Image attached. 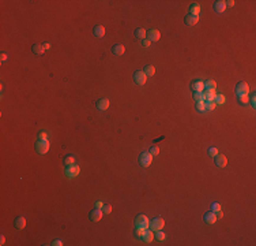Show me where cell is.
<instances>
[{"mask_svg": "<svg viewBox=\"0 0 256 246\" xmlns=\"http://www.w3.org/2000/svg\"><path fill=\"white\" fill-rule=\"evenodd\" d=\"M151 163H153V155L150 153V152H143V153H140V156H139V164H140L142 167L147 168L151 165Z\"/></svg>", "mask_w": 256, "mask_h": 246, "instance_id": "obj_1", "label": "cell"}, {"mask_svg": "<svg viewBox=\"0 0 256 246\" xmlns=\"http://www.w3.org/2000/svg\"><path fill=\"white\" fill-rule=\"evenodd\" d=\"M49 150V141L48 139H38L36 142V152L38 155H45Z\"/></svg>", "mask_w": 256, "mask_h": 246, "instance_id": "obj_2", "label": "cell"}, {"mask_svg": "<svg viewBox=\"0 0 256 246\" xmlns=\"http://www.w3.org/2000/svg\"><path fill=\"white\" fill-rule=\"evenodd\" d=\"M79 172H81V168H79L78 164H71V165H67V168H65V171H64V174H65V176L67 178H76L79 175Z\"/></svg>", "mask_w": 256, "mask_h": 246, "instance_id": "obj_3", "label": "cell"}, {"mask_svg": "<svg viewBox=\"0 0 256 246\" xmlns=\"http://www.w3.org/2000/svg\"><path fill=\"white\" fill-rule=\"evenodd\" d=\"M164 226H165V220L162 218H154L153 220H150V224H149V227H150V230L151 231H158V230H162L164 228Z\"/></svg>", "mask_w": 256, "mask_h": 246, "instance_id": "obj_4", "label": "cell"}, {"mask_svg": "<svg viewBox=\"0 0 256 246\" xmlns=\"http://www.w3.org/2000/svg\"><path fill=\"white\" fill-rule=\"evenodd\" d=\"M149 224H150V220L147 218L146 215H138L135 218V226L136 227H142V228H149Z\"/></svg>", "mask_w": 256, "mask_h": 246, "instance_id": "obj_5", "label": "cell"}, {"mask_svg": "<svg viewBox=\"0 0 256 246\" xmlns=\"http://www.w3.org/2000/svg\"><path fill=\"white\" fill-rule=\"evenodd\" d=\"M249 93V86L247 82H238L236 86V94L237 96H247Z\"/></svg>", "mask_w": 256, "mask_h": 246, "instance_id": "obj_6", "label": "cell"}, {"mask_svg": "<svg viewBox=\"0 0 256 246\" xmlns=\"http://www.w3.org/2000/svg\"><path fill=\"white\" fill-rule=\"evenodd\" d=\"M134 81H135V83L136 85H139V86H142V85H145L146 83V81H147V75L145 74L143 71H135L134 73Z\"/></svg>", "mask_w": 256, "mask_h": 246, "instance_id": "obj_7", "label": "cell"}, {"mask_svg": "<svg viewBox=\"0 0 256 246\" xmlns=\"http://www.w3.org/2000/svg\"><path fill=\"white\" fill-rule=\"evenodd\" d=\"M102 215H104V212H102V209H98V208H94L93 210H90V215H89V219H90V221H100L101 219H102Z\"/></svg>", "mask_w": 256, "mask_h": 246, "instance_id": "obj_8", "label": "cell"}, {"mask_svg": "<svg viewBox=\"0 0 256 246\" xmlns=\"http://www.w3.org/2000/svg\"><path fill=\"white\" fill-rule=\"evenodd\" d=\"M160 38H161L160 30H157V29H150L149 33H147V40H150L151 43H157Z\"/></svg>", "mask_w": 256, "mask_h": 246, "instance_id": "obj_9", "label": "cell"}, {"mask_svg": "<svg viewBox=\"0 0 256 246\" xmlns=\"http://www.w3.org/2000/svg\"><path fill=\"white\" fill-rule=\"evenodd\" d=\"M203 220H204V223H207V224H214V223L217 221V215H215V212H213V210L206 212L204 216H203Z\"/></svg>", "mask_w": 256, "mask_h": 246, "instance_id": "obj_10", "label": "cell"}, {"mask_svg": "<svg viewBox=\"0 0 256 246\" xmlns=\"http://www.w3.org/2000/svg\"><path fill=\"white\" fill-rule=\"evenodd\" d=\"M184 22L187 26H193L199 22V15H192V14H188L187 17L184 18Z\"/></svg>", "mask_w": 256, "mask_h": 246, "instance_id": "obj_11", "label": "cell"}, {"mask_svg": "<svg viewBox=\"0 0 256 246\" xmlns=\"http://www.w3.org/2000/svg\"><path fill=\"white\" fill-rule=\"evenodd\" d=\"M214 159H215V164H217V167L224 168V167H226V165H228V159H226V156H224V155H217Z\"/></svg>", "mask_w": 256, "mask_h": 246, "instance_id": "obj_12", "label": "cell"}, {"mask_svg": "<svg viewBox=\"0 0 256 246\" xmlns=\"http://www.w3.org/2000/svg\"><path fill=\"white\" fill-rule=\"evenodd\" d=\"M93 34L97 37V38H102L105 36V28L102 25H96L93 29Z\"/></svg>", "mask_w": 256, "mask_h": 246, "instance_id": "obj_13", "label": "cell"}, {"mask_svg": "<svg viewBox=\"0 0 256 246\" xmlns=\"http://www.w3.org/2000/svg\"><path fill=\"white\" fill-rule=\"evenodd\" d=\"M124 52H125V46L123 44H116V45L112 46V54L116 55V56H121V55H124Z\"/></svg>", "mask_w": 256, "mask_h": 246, "instance_id": "obj_14", "label": "cell"}, {"mask_svg": "<svg viewBox=\"0 0 256 246\" xmlns=\"http://www.w3.org/2000/svg\"><path fill=\"white\" fill-rule=\"evenodd\" d=\"M96 105L100 111H106L108 108H109V100H108V99H100V100L96 103Z\"/></svg>", "mask_w": 256, "mask_h": 246, "instance_id": "obj_15", "label": "cell"}, {"mask_svg": "<svg viewBox=\"0 0 256 246\" xmlns=\"http://www.w3.org/2000/svg\"><path fill=\"white\" fill-rule=\"evenodd\" d=\"M191 88L193 92H203V90H204V82L199 81V79H198V81H193Z\"/></svg>", "mask_w": 256, "mask_h": 246, "instance_id": "obj_16", "label": "cell"}, {"mask_svg": "<svg viewBox=\"0 0 256 246\" xmlns=\"http://www.w3.org/2000/svg\"><path fill=\"white\" fill-rule=\"evenodd\" d=\"M225 10H226V6H225L224 0H218V1L214 3V11H215V12L221 14V12H224Z\"/></svg>", "mask_w": 256, "mask_h": 246, "instance_id": "obj_17", "label": "cell"}, {"mask_svg": "<svg viewBox=\"0 0 256 246\" xmlns=\"http://www.w3.org/2000/svg\"><path fill=\"white\" fill-rule=\"evenodd\" d=\"M14 226L17 230H22V228H25L26 226V219L23 218V216H18V218L15 219L14 221Z\"/></svg>", "mask_w": 256, "mask_h": 246, "instance_id": "obj_18", "label": "cell"}, {"mask_svg": "<svg viewBox=\"0 0 256 246\" xmlns=\"http://www.w3.org/2000/svg\"><path fill=\"white\" fill-rule=\"evenodd\" d=\"M203 97H204V101H210V100H214L215 99V96H217V93H215V90H203Z\"/></svg>", "mask_w": 256, "mask_h": 246, "instance_id": "obj_19", "label": "cell"}, {"mask_svg": "<svg viewBox=\"0 0 256 246\" xmlns=\"http://www.w3.org/2000/svg\"><path fill=\"white\" fill-rule=\"evenodd\" d=\"M142 239H143V242L151 243L153 242V239H154V231H151V230H146L145 234H143V237H142Z\"/></svg>", "mask_w": 256, "mask_h": 246, "instance_id": "obj_20", "label": "cell"}, {"mask_svg": "<svg viewBox=\"0 0 256 246\" xmlns=\"http://www.w3.org/2000/svg\"><path fill=\"white\" fill-rule=\"evenodd\" d=\"M146 36H147V32L143 28L135 29V37L138 40H145V38H146Z\"/></svg>", "mask_w": 256, "mask_h": 246, "instance_id": "obj_21", "label": "cell"}, {"mask_svg": "<svg viewBox=\"0 0 256 246\" xmlns=\"http://www.w3.org/2000/svg\"><path fill=\"white\" fill-rule=\"evenodd\" d=\"M32 51H33V54L34 55H38V56H41V55L44 54V46L42 45H40V44H34V45L32 46Z\"/></svg>", "mask_w": 256, "mask_h": 246, "instance_id": "obj_22", "label": "cell"}, {"mask_svg": "<svg viewBox=\"0 0 256 246\" xmlns=\"http://www.w3.org/2000/svg\"><path fill=\"white\" fill-rule=\"evenodd\" d=\"M204 88L209 90H215L217 89V83H215V81H213V79H207V81L204 82Z\"/></svg>", "mask_w": 256, "mask_h": 246, "instance_id": "obj_23", "label": "cell"}, {"mask_svg": "<svg viewBox=\"0 0 256 246\" xmlns=\"http://www.w3.org/2000/svg\"><path fill=\"white\" fill-rule=\"evenodd\" d=\"M143 73H145L147 77H153L154 73H155V68H154V66H151V64H147L146 67H145V70H143Z\"/></svg>", "mask_w": 256, "mask_h": 246, "instance_id": "obj_24", "label": "cell"}, {"mask_svg": "<svg viewBox=\"0 0 256 246\" xmlns=\"http://www.w3.org/2000/svg\"><path fill=\"white\" fill-rule=\"evenodd\" d=\"M196 111L198 112H200V114H203V112H206V103L204 101H196Z\"/></svg>", "mask_w": 256, "mask_h": 246, "instance_id": "obj_25", "label": "cell"}, {"mask_svg": "<svg viewBox=\"0 0 256 246\" xmlns=\"http://www.w3.org/2000/svg\"><path fill=\"white\" fill-rule=\"evenodd\" d=\"M200 12V6L198 3H193L189 7V14H192V15H198Z\"/></svg>", "mask_w": 256, "mask_h": 246, "instance_id": "obj_26", "label": "cell"}, {"mask_svg": "<svg viewBox=\"0 0 256 246\" xmlns=\"http://www.w3.org/2000/svg\"><path fill=\"white\" fill-rule=\"evenodd\" d=\"M237 100H238V103L241 104V105H248V104H249L248 94H247V96H237Z\"/></svg>", "mask_w": 256, "mask_h": 246, "instance_id": "obj_27", "label": "cell"}, {"mask_svg": "<svg viewBox=\"0 0 256 246\" xmlns=\"http://www.w3.org/2000/svg\"><path fill=\"white\" fill-rule=\"evenodd\" d=\"M214 101L217 103V105H222V104H225L226 99H225L224 94H217V96H215V99H214Z\"/></svg>", "mask_w": 256, "mask_h": 246, "instance_id": "obj_28", "label": "cell"}, {"mask_svg": "<svg viewBox=\"0 0 256 246\" xmlns=\"http://www.w3.org/2000/svg\"><path fill=\"white\" fill-rule=\"evenodd\" d=\"M204 103H206V110H207V111H213L214 108L217 107V103H215V101H214V100H210V101H204Z\"/></svg>", "mask_w": 256, "mask_h": 246, "instance_id": "obj_29", "label": "cell"}, {"mask_svg": "<svg viewBox=\"0 0 256 246\" xmlns=\"http://www.w3.org/2000/svg\"><path fill=\"white\" fill-rule=\"evenodd\" d=\"M193 100L195 101H204V97H203V93L202 92H193Z\"/></svg>", "mask_w": 256, "mask_h": 246, "instance_id": "obj_30", "label": "cell"}, {"mask_svg": "<svg viewBox=\"0 0 256 246\" xmlns=\"http://www.w3.org/2000/svg\"><path fill=\"white\" fill-rule=\"evenodd\" d=\"M64 164L65 165H71V164H75V157L72 155H68L65 159H64Z\"/></svg>", "mask_w": 256, "mask_h": 246, "instance_id": "obj_31", "label": "cell"}, {"mask_svg": "<svg viewBox=\"0 0 256 246\" xmlns=\"http://www.w3.org/2000/svg\"><path fill=\"white\" fill-rule=\"evenodd\" d=\"M145 231H146V228L136 227V230H135V237H136V238H140V239H142V237H143V234H145Z\"/></svg>", "mask_w": 256, "mask_h": 246, "instance_id": "obj_32", "label": "cell"}, {"mask_svg": "<svg viewBox=\"0 0 256 246\" xmlns=\"http://www.w3.org/2000/svg\"><path fill=\"white\" fill-rule=\"evenodd\" d=\"M155 238L158 239V241H164V239L166 238V235H165V232L162 231V230H158V231H155Z\"/></svg>", "mask_w": 256, "mask_h": 246, "instance_id": "obj_33", "label": "cell"}, {"mask_svg": "<svg viewBox=\"0 0 256 246\" xmlns=\"http://www.w3.org/2000/svg\"><path fill=\"white\" fill-rule=\"evenodd\" d=\"M207 153H209V156H210V157H215V156L218 155V149L215 148V146H211L210 149H209V152H207Z\"/></svg>", "mask_w": 256, "mask_h": 246, "instance_id": "obj_34", "label": "cell"}, {"mask_svg": "<svg viewBox=\"0 0 256 246\" xmlns=\"http://www.w3.org/2000/svg\"><path fill=\"white\" fill-rule=\"evenodd\" d=\"M102 212L105 215H109L110 212H112V205H110V204H105L102 207Z\"/></svg>", "mask_w": 256, "mask_h": 246, "instance_id": "obj_35", "label": "cell"}, {"mask_svg": "<svg viewBox=\"0 0 256 246\" xmlns=\"http://www.w3.org/2000/svg\"><path fill=\"white\" fill-rule=\"evenodd\" d=\"M149 152H150L151 155H153V156H157V155L160 153V148H158V146H151Z\"/></svg>", "mask_w": 256, "mask_h": 246, "instance_id": "obj_36", "label": "cell"}, {"mask_svg": "<svg viewBox=\"0 0 256 246\" xmlns=\"http://www.w3.org/2000/svg\"><path fill=\"white\" fill-rule=\"evenodd\" d=\"M210 208H211V210H213V212H218V210H221V205L218 202H213Z\"/></svg>", "mask_w": 256, "mask_h": 246, "instance_id": "obj_37", "label": "cell"}, {"mask_svg": "<svg viewBox=\"0 0 256 246\" xmlns=\"http://www.w3.org/2000/svg\"><path fill=\"white\" fill-rule=\"evenodd\" d=\"M38 139H48V134L45 131H40L38 134Z\"/></svg>", "mask_w": 256, "mask_h": 246, "instance_id": "obj_38", "label": "cell"}, {"mask_svg": "<svg viewBox=\"0 0 256 246\" xmlns=\"http://www.w3.org/2000/svg\"><path fill=\"white\" fill-rule=\"evenodd\" d=\"M150 44H151V41H150V40H147V38L142 40V45H143V46H146V48H149Z\"/></svg>", "mask_w": 256, "mask_h": 246, "instance_id": "obj_39", "label": "cell"}, {"mask_svg": "<svg viewBox=\"0 0 256 246\" xmlns=\"http://www.w3.org/2000/svg\"><path fill=\"white\" fill-rule=\"evenodd\" d=\"M52 245L53 246H61L63 245V241H61V239H55L53 242H52Z\"/></svg>", "mask_w": 256, "mask_h": 246, "instance_id": "obj_40", "label": "cell"}, {"mask_svg": "<svg viewBox=\"0 0 256 246\" xmlns=\"http://www.w3.org/2000/svg\"><path fill=\"white\" fill-rule=\"evenodd\" d=\"M225 6H226V7H233V6H234V1H233V0H228V1H225Z\"/></svg>", "mask_w": 256, "mask_h": 246, "instance_id": "obj_41", "label": "cell"}, {"mask_svg": "<svg viewBox=\"0 0 256 246\" xmlns=\"http://www.w3.org/2000/svg\"><path fill=\"white\" fill-rule=\"evenodd\" d=\"M249 103H251V105H252L253 108H256V101H255V96H252L251 99H249Z\"/></svg>", "mask_w": 256, "mask_h": 246, "instance_id": "obj_42", "label": "cell"}, {"mask_svg": "<svg viewBox=\"0 0 256 246\" xmlns=\"http://www.w3.org/2000/svg\"><path fill=\"white\" fill-rule=\"evenodd\" d=\"M102 207H104V204L101 202V201H97V202H96V208H98V209H102Z\"/></svg>", "mask_w": 256, "mask_h": 246, "instance_id": "obj_43", "label": "cell"}, {"mask_svg": "<svg viewBox=\"0 0 256 246\" xmlns=\"http://www.w3.org/2000/svg\"><path fill=\"white\" fill-rule=\"evenodd\" d=\"M4 242H6V238H4V235L0 237V245H4Z\"/></svg>", "mask_w": 256, "mask_h": 246, "instance_id": "obj_44", "label": "cell"}, {"mask_svg": "<svg viewBox=\"0 0 256 246\" xmlns=\"http://www.w3.org/2000/svg\"><path fill=\"white\" fill-rule=\"evenodd\" d=\"M215 213H217V219H219V218H222V216H224V213H222L221 210H218V212H215Z\"/></svg>", "mask_w": 256, "mask_h": 246, "instance_id": "obj_45", "label": "cell"}, {"mask_svg": "<svg viewBox=\"0 0 256 246\" xmlns=\"http://www.w3.org/2000/svg\"><path fill=\"white\" fill-rule=\"evenodd\" d=\"M42 46H44V49H49V48H50L49 43H45V44H42Z\"/></svg>", "mask_w": 256, "mask_h": 246, "instance_id": "obj_46", "label": "cell"}, {"mask_svg": "<svg viewBox=\"0 0 256 246\" xmlns=\"http://www.w3.org/2000/svg\"><path fill=\"white\" fill-rule=\"evenodd\" d=\"M7 59H8V56H7V55H6V54H1V60L4 62V60H7Z\"/></svg>", "mask_w": 256, "mask_h": 246, "instance_id": "obj_47", "label": "cell"}]
</instances>
